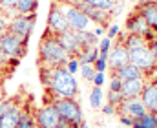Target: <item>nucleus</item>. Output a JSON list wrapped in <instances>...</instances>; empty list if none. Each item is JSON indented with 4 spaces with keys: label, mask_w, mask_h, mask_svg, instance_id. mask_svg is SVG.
Returning <instances> with one entry per match:
<instances>
[{
    "label": "nucleus",
    "mask_w": 157,
    "mask_h": 128,
    "mask_svg": "<svg viewBox=\"0 0 157 128\" xmlns=\"http://www.w3.org/2000/svg\"><path fill=\"white\" fill-rule=\"evenodd\" d=\"M78 91L77 86V79L75 75H71L64 66H57L51 70V79L49 84L46 86V104H51L55 99H70L75 97Z\"/></svg>",
    "instance_id": "nucleus-1"
},
{
    "label": "nucleus",
    "mask_w": 157,
    "mask_h": 128,
    "mask_svg": "<svg viewBox=\"0 0 157 128\" xmlns=\"http://www.w3.org/2000/svg\"><path fill=\"white\" fill-rule=\"evenodd\" d=\"M70 55L68 51L59 44L57 37L53 35H46L40 39L39 42V57H37V64L40 66H48V68H57V66H64L68 62Z\"/></svg>",
    "instance_id": "nucleus-2"
},
{
    "label": "nucleus",
    "mask_w": 157,
    "mask_h": 128,
    "mask_svg": "<svg viewBox=\"0 0 157 128\" xmlns=\"http://www.w3.org/2000/svg\"><path fill=\"white\" fill-rule=\"evenodd\" d=\"M59 114V117L62 121H66L71 128H77L82 121H84V114H82V108L75 101V97H70V99H55L51 103Z\"/></svg>",
    "instance_id": "nucleus-3"
},
{
    "label": "nucleus",
    "mask_w": 157,
    "mask_h": 128,
    "mask_svg": "<svg viewBox=\"0 0 157 128\" xmlns=\"http://www.w3.org/2000/svg\"><path fill=\"white\" fill-rule=\"evenodd\" d=\"M128 57H130V62H132L133 66H137V68L144 73V77H146V75H152L157 70V60L154 59V55H152L148 44H143V46H139V48L128 49Z\"/></svg>",
    "instance_id": "nucleus-4"
},
{
    "label": "nucleus",
    "mask_w": 157,
    "mask_h": 128,
    "mask_svg": "<svg viewBox=\"0 0 157 128\" xmlns=\"http://www.w3.org/2000/svg\"><path fill=\"white\" fill-rule=\"evenodd\" d=\"M57 4L60 6L66 20H68V26L71 31H90V26H91V20L88 18V15H84L80 9H77L75 6L64 2V0H57Z\"/></svg>",
    "instance_id": "nucleus-5"
},
{
    "label": "nucleus",
    "mask_w": 157,
    "mask_h": 128,
    "mask_svg": "<svg viewBox=\"0 0 157 128\" xmlns=\"http://www.w3.org/2000/svg\"><path fill=\"white\" fill-rule=\"evenodd\" d=\"M2 39V53H6L9 59H22L28 53V39H22L11 31H6L4 35H0Z\"/></svg>",
    "instance_id": "nucleus-6"
},
{
    "label": "nucleus",
    "mask_w": 157,
    "mask_h": 128,
    "mask_svg": "<svg viewBox=\"0 0 157 128\" xmlns=\"http://www.w3.org/2000/svg\"><path fill=\"white\" fill-rule=\"evenodd\" d=\"M126 33H133V35H139V37H143L144 39V42L148 44L152 39H155L157 31H154L150 26H148V22L144 20V17L135 9L130 17H128V20H126Z\"/></svg>",
    "instance_id": "nucleus-7"
},
{
    "label": "nucleus",
    "mask_w": 157,
    "mask_h": 128,
    "mask_svg": "<svg viewBox=\"0 0 157 128\" xmlns=\"http://www.w3.org/2000/svg\"><path fill=\"white\" fill-rule=\"evenodd\" d=\"M35 22H37V13H31V15H17L13 18H9V24H7V31L22 37V39H28L31 37L33 33V28H35Z\"/></svg>",
    "instance_id": "nucleus-8"
},
{
    "label": "nucleus",
    "mask_w": 157,
    "mask_h": 128,
    "mask_svg": "<svg viewBox=\"0 0 157 128\" xmlns=\"http://www.w3.org/2000/svg\"><path fill=\"white\" fill-rule=\"evenodd\" d=\"M68 29H70V26H68V20H66V17L62 13L60 6L57 2H53L51 7H49V13H48V28H46L44 33L57 37V35H60V33H64Z\"/></svg>",
    "instance_id": "nucleus-9"
},
{
    "label": "nucleus",
    "mask_w": 157,
    "mask_h": 128,
    "mask_svg": "<svg viewBox=\"0 0 157 128\" xmlns=\"http://www.w3.org/2000/svg\"><path fill=\"white\" fill-rule=\"evenodd\" d=\"M33 117H35V125L39 128H57L60 123V117L53 104H44L42 108H37Z\"/></svg>",
    "instance_id": "nucleus-10"
},
{
    "label": "nucleus",
    "mask_w": 157,
    "mask_h": 128,
    "mask_svg": "<svg viewBox=\"0 0 157 128\" xmlns=\"http://www.w3.org/2000/svg\"><path fill=\"white\" fill-rule=\"evenodd\" d=\"M117 114L128 115L133 121H137L146 114V108H144V104L139 97H130V99H122V103L117 106Z\"/></svg>",
    "instance_id": "nucleus-11"
},
{
    "label": "nucleus",
    "mask_w": 157,
    "mask_h": 128,
    "mask_svg": "<svg viewBox=\"0 0 157 128\" xmlns=\"http://www.w3.org/2000/svg\"><path fill=\"white\" fill-rule=\"evenodd\" d=\"M130 62V57H128V49L122 46V42L119 41L108 53V70L112 72H117L119 68H122L124 64Z\"/></svg>",
    "instance_id": "nucleus-12"
},
{
    "label": "nucleus",
    "mask_w": 157,
    "mask_h": 128,
    "mask_svg": "<svg viewBox=\"0 0 157 128\" xmlns=\"http://www.w3.org/2000/svg\"><path fill=\"white\" fill-rule=\"evenodd\" d=\"M146 108V112H157V79H152L150 83H144L143 93L139 97Z\"/></svg>",
    "instance_id": "nucleus-13"
},
{
    "label": "nucleus",
    "mask_w": 157,
    "mask_h": 128,
    "mask_svg": "<svg viewBox=\"0 0 157 128\" xmlns=\"http://www.w3.org/2000/svg\"><path fill=\"white\" fill-rule=\"evenodd\" d=\"M137 11L144 17V20L148 22V26L157 31V2L155 0H146V2H139Z\"/></svg>",
    "instance_id": "nucleus-14"
},
{
    "label": "nucleus",
    "mask_w": 157,
    "mask_h": 128,
    "mask_svg": "<svg viewBox=\"0 0 157 128\" xmlns=\"http://www.w3.org/2000/svg\"><path fill=\"white\" fill-rule=\"evenodd\" d=\"M57 41H59V44L68 51L70 57H78V53L82 51L80 46L77 44V41H75V31H71V29H68V31L57 35Z\"/></svg>",
    "instance_id": "nucleus-15"
},
{
    "label": "nucleus",
    "mask_w": 157,
    "mask_h": 128,
    "mask_svg": "<svg viewBox=\"0 0 157 128\" xmlns=\"http://www.w3.org/2000/svg\"><path fill=\"white\" fill-rule=\"evenodd\" d=\"M144 79H128V81H122V88H121V93L124 99H130V97H141L143 93V88H144Z\"/></svg>",
    "instance_id": "nucleus-16"
},
{
    "label": "nucleus",
    "mask_w": 157,
    "mask_h": 128,
    "mask_svg": "<svg viewBox=\"0 0 157 128\" xmlns=\"http://www.w3.org/2000/svg\"><path fill=\"white\" fill-rule=\"evenodd\" d=\"M113 73H117V77L121 81H128V79H144V73H143L137 66H133L132 62L124 64L122 68H119L117 72H113Z\"/></svg>",
    "instance_id": "nucleus-17"
},
{
    "label": "nucleus",
    "mask_w": 157,
    "mask_h": 128,
    "mask_svg": "<svg viewBox=\"0 0 157 128\" xmlns=\"http://www.w3.org/2000/svg\"><path fill=\"white\" fill-rule=\"evenodd\" d=\"M20 115H22V106L11 110L9 114L2 115L0 117V128H17L18 126V121H20Z\"/></svg>",
    "instance_id": "nucleus-18"
},
{
    "label": "nucleus",
    "mask_w": 157,
    "mask_h": 128,
    "mask_svg": "<svg viewBox=\"0 0 157 128\" xmlns=\"http://www.w3.org/2000/svg\"><path fill=\"white\" fill-rule=\"evenodd\" d=\"M37 7H39V0H18L13 11L15 15H31L37 13Z\"/></svg>",
    "instance_id": "nucleus-19"
},
{
    "label": "nucleus",
    "mask_w": 157,
    "mask_h": 128,
    "mask_svg": "<svg viewBox=\"0 0 157 128\" xmlns=\"http://www.w3.org/2000/svg\"><path fill=\"white\" fill-rule=\"evenodd\" d=\"M78 62L80 64H93L97 59H99V49L97 46H91V48H84L80 53H78Z\"/></svg>",
    "instance_id": "nucleus-20"
},
{
    "label": "nucleus",
    "mask_w": 157,
    "mask_h": 128,
    "mask_svg": "<svg viewBox=\"0 0 157 128\" xmlns=\"http://www.w3.org/2000/svg\"><path fill=\"white\" fill-rule=\"evenodd\" d=\"M121 42H122V46H124L126 49H133V48H139V46L146 44L143 37L133 35V33H124V35H122V39H121Z\"/></svg>",
    "instance_id": "nucleus-21"
},
{
    "label": "nucleus",
    "mask_w": 157,
    "mask_h": 128,
    "mask_svg": "<svg viewBox=\"0 0 157 128\" xmlns=\"http://www.w3.org/2000/svg\"><path fill=\"white\" fill-rule=\"evenodd\" d=\"M102 101H104V91H102V88L93 86V90L90 91V106L95 108V110H99V108L102 106Z\"/></svg>",
    "instance_id": "nucleus-22"
},
{
    "label": "nucleus",
    "mask_w": 157,
    "mask_h": 128,
    "mask_svg": "<svg viewBox=\"0 0 157 128\" xmlns=\"http://www.w3.org/2000/svg\"><path fill=\"white\" fill-rule=\"evenodd\" d=\"M18 106H20V104H18V99H17V97L0 99V117L6 115V114H9L11 110H15V108H18Z\"/></svg>",
    "instance_id": "nucleus-23"
},
{
    "label": "nucleus",
    "mask_w": 157,
    "mask_h": 128,
    "mask_svg": "<svg viewBox=\"0 0 157 128\" xmlns=\"http://www.w3.org/2000/svg\"><path fill=\"white\" fill-rule=\"evenodd\" d=\"M35 117L33 114H29L28 108H22V115H20V121H18V126L17 128H35Z\"/></svg>",
    "instance_id": "nucleus-24"
},
{
    "label": "nucleus",
    "mask_w": 157,
    "mask_h": 128,
    "mask_svg": "<svg viewBox=\"0 0 157 128\" xmlns=\"http://www.w3.org/2000/svg\"><path fill=\"white\" fill-rule=\"evenodd\" d=\"M97 49H99V57H104V59H108V53H110V49H112V41H110L108 37H102V39H99Z\"/></svg>",
    "instance_id": "nucleus-25"
},
{
    "label": "nucleus",
    "mask_w": 157,
    "mask_h": 128,
    "mask_svg": "<svg viewBox=\"0 0 157 128\" xmlns=\"http://www.w3.org/2000/svg\"><path fill=\"white\" fill-rule=\"evenodd\" d=\"M78 73H80V77H82L84 81L91 83V81H93V75H95V68H93V64H80Z\"/></svg>",
    "instance_id": "nucleus-26"
},
{
    "label": "nucleus",
    "mask_w": 157,
    "mask_h": 128,
    "mask_svg": "<svg viewBox=\"0 0 157 128\" xmlns=\"http://www.w3.org/2000/svg\"><path fill=\"white\" fill-rule=\"evenodd\" d=\"M139 125L143 128H155V114L154 112H146L141 119H137Z\"/></svg>",
    "instance_id": "nucleus-27"
},
{
    "label": "nucleus",
    "mask_w": 157,
    "mask_h": 128,
    "mask_svg": "<svg viewBox=\"0 0 157 128\" xmlns=\"http://www.w3.org/2000/svg\"><path fill=\"white\" fill-rule=\"evenodd\" d=\"M122 99H124V97H122L121 91H112V90H108V93H106V103L112 104V106H115V108L122 103Z\"/></svg>",
    "instance_id": "nucleus-28"
},
{
    "label": "nucleus",
    "mask_w": 157,
    "mask_h": 128,
    "mask_svg": "<svg viewBox=\"0 0 157 128\" xmlns=\"http://www.w3.org/2000/svg\"><path fill=\"white\" fill-rule=\"evenodd\" d=\"M84 2H88L90 6H93V7H97V9H102V11H106V13H110L112 11V2L110 0H84Z\"/></svg>",
    "instance_id": "nucleus-29"
},
{
    "label": "nucleus",
    "mask_w": 157,
    "mask_h": 128,
    "mask_svg": "<svg viewBox=\"0 0 157 128\" xmlns=\"http://www.w3.org/2000/svg\"><path fill=\"white\" fill-rule=\"evenodd\" d=\"M64 68L71 73V75H75V73H78V68H80V62H78L77 57H70L68 59V62L64 64Z\"/></svg>",
    "instance_id": "nucleus-30"
},
{
    "label": "nucleus",
    "mask_w": 157,
    "mask_h": 128,
    "mask_svg": "<svg viewBox=\"0 0 157 128\" xmlns=\"http://www.w3.org/2000/svg\"><path fill=\"white\" fill-rule=\"evenodd\" d=\"M121 88H122V81L117 77V73L112 72V77H110V90H112V91H121Z\"/></svg>",
    "instance_id": "nucleus-31"
},
{
    "label": "nucleus",
    "mask_w": 157,
    "mask_h": 128,
    "mask_svg": "<svg viewBox=\"0 0 157 128\" xmlns=\"http://www.w3.org/2000/svg\"><path fill=\"white\" fill-rule=\"evenodd\" d=\"M93 68H95V72H104V73H106V70H108V59L99 57V59L93 62Z\"/></svg>",
    "instance_id": "nucleus-32"
},
{
    "label": "nucleus",
    "mask_w": 157,
    "mask_h": 128,
    "mask_svg": "<svg viewBox=\"0 0 157 128\" xmlns=\"http://www.w3.org/2000/svg\"><path fill=\"white\" fill-rule=\"evenodd\" d=\"M17 2H18V0H0V11H4V13H7V11H11V9H15V6H17Z\"/></svg>",
    "instance_id": "nucleus-33"
},
{
    "label": "nucleus",
    "mask_w": 157,
    "mask_h": 128,
    "mask_svg": "<svg viewBox=\"0 0 157 128\" xmlns=\"http://www.w3.org/2000/svg\"><path fill=\"white\" fill-rule=\"evenodd\" d=\"M7 24H9V18L4 11H0V35H4L7 31Z\"/></svg>",
    "instance_id": "nucleus-34"
},
{
    "label": "nucleus",
    "mask_w": 157,
    "mask_h": 128,
    "mask_svg": "<svg viewBox=\"0 0 157 128\" xmlns=\"http://www.w3.org/2000/svg\"><path fill=\"white\" fill-rule=\"evenodd\" d=\"M93 86H99V88H102L104 86V72H95V75H93Z\"/></svg>",
    "instance_id": "nucleus-35"
},
{
    "label": "nucleus",
    "mask_w": 157,
    "mask_h": 128,
    "mask_svg": "<svg viewBox=\"0 0 157 128\" xmlns=\"http://www.w3.org/2000/svg\"><path fill=\"white\" fill-rule=\"evenodd\" d=\"M101 110H102L104 115H115V114H117V108L112 106V104H108V103H106L104 106H101Z\"/></svg>",
    "instance_id": "nucleus-36"
},
{
    "label": "nucleus",
    "mask_w": 157,
    "mask_h": 128,
    "mask_svg": "<svg viewBox=\"0 0 157 128\" xmlns=\"http://www.w3.org/2000/svg\"><path fill=\"white\" fill-rule=\"evenodd\" d=\"M106 37L112 41V39H115V37H119V26L117 24H112L110 28H108V33H106Z\"/></svg>",
    "instance_id": "nucleus-37"
},
{
    "label": "nucleus",
    "mask_w": 157,
    "mask_h": 128,
    "mask_svg": "<svg viewBox=\"0 0 157 128\" xmlns=\"http://www.w3.org/2000/svg\"><path fill=\"white\" fill-rule=\"evenodd\" d=\"M119 123H121L122 126L132 128V125H133V119H132V117H128V115H121V114H119Z\"/></svg>",
    "instance_id": "nucleus-38"
},
{
    "label": "nucleus",
    "mask_w": 157,
    "mask_h": 128,
    "mask_svg": "<svg viewBox=\"0 0 157 128\" xmlns=\"http://www.w3.org/2000/svg\"><path fill=\"white\" fill-rule=\"evenodd\" d=\"M148 48H150V51H152L154 59L157 60V35H155V39H152V41L148 42Z\"/></svg>",
    "instance_id": "nucleus-39"
},
{
    "label": "nucleus",
    "mask_w": 157,
    "mask_h": 128,
    "mask_svg": "<svg viewBox=\"0 0 157 128\" xmlns=\"http://www.w3.org/2000/svg\"><path fill=\"white\" fill-rule=\"evenodd\" d=\"M93 33H95V35H97V37H99V39H101V37H102V35H104V28H102V26H97V28H95V31H93Z\"/></svg>",
    "instance_id": "nucleus-40"
},
{
    "label": "nucleus",
    "mask_w": 157,
    "mask_h": 128,
    "mask_svg": "<svg viewBox=\"0 0 157 128\" xmlns=\"http://www.w3.org/2000/svg\"><path fill=\"white\" fill-rule=\"evenodd\" d=\"M77 128H90V125H88V123H86V121H82V123H80V125H78Z\"/></svg>",
    "instance_id": "nucleus-41"
},
{
    "label": "nucleus",
    "mask_w": 157,
    "mask_h": 128,
    "mask_svg": "<svg viewBox=\"0 0 157 128\" xmlns=\"http://www.w3.org/2000/svg\"><path fill=\"white\" fill-rule=\"evenodd\" d=\"M132 128H143V126L139 125V121H133V125H132Z\"/></svg>",
    "instance_id": "nucleus-42"
},
{
    "label": "nucleus",
    "mask_w": 157,
    "mask_h": 128,
    "mask_svg": "<svg viewBox=\"0 0 157 128\" xmlns=\"http://www.w3.org/2000/svg\"><path fill=\"white\" fill-rule=\"evenodd\" d=\"M110 2H112V4H117V2H121V0H110Z\"/></svg>",
    "instance_id": "nucleus-43"
},
{
    "label": "nucleus",
    "mask_w": 157,
    "mask_h": 128,
    "mask_svg": "<svg viewBox=\"0 0 157 128\" xmlns=\"http://www.w3.org/2000/svg\"><path fill=\"white\" fill-rule=\"evenodd\" d=\"M0 53H2V39H0Z\"/></svg>",
    "instance_id": "nucleus-44"
},
{
    "label": "nucleus",
    "mask_w": 157,
    "mask_h": 128,
    "mask_svg": "<svg viewBox=\"0 0 157 128\" xmlns=\"http://www.w3.org/2000/svg\"><path fill=\"white\" fill-rule=\"evenodd\" d=\"M155 128H157V112H155Z\"/></svg>",
    "instance_id": "nucleus-45"
},
{
    "label": "nucleus",
    "mask_w": 157,
    "mask_h": 128,
    "mask_svg": "<svg viewBox=\"0 0 157 128\" xmlns=\"http://www.w3.org/2000/svg\"><path fill=\"white\" fill-rule=\"evenodd\" d=\"M115 128H121V126H115Z\"/></svg>",
    "instance_id": "nucleus-46"
},
{
    "label": "nucleus",
    "mask_w": 157,
    "mask_h": 128,
    "mask_svg": "<svg viewBox=\"0 0 157 128\" xmlns=\"http://www.w3.org/2000/svg\"><path fill=\"white\" fill-rule=\"evenodd\" d=\"M35 128H39V126H35Z\"/></svg>",
    "instance_id": "nucleus-47"
}]
</instances>
